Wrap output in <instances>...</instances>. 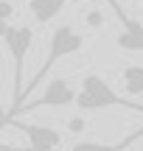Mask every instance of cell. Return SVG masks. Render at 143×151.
Returning <instances> with one entry per match:
<instances>
[{
	"label": "cell",
	"mask_w": 143,
	"mask_h": 151,
	"mask_svg": "<svg viewBox=\"0 0 143 151\" xmlns=\"http://www.w3.org/2000/svg\"><path fill=\"white\" fill-rule=\"evenodd\" d=\"M84 48V37L76 31L73 25H59L53 34H51V45H48V56H45V62H42V67H39L37 73L31 76V81H28L25 87H22V92H20V101L14 104L11 109H17L22 101H28V95H31L34 90H37V84H42V78L51 73V67L56 65L59 59H65V56H70V53H79V50ZM9 109V112H11Z\"/></svg>",
	"instance_id": "6da1fadb"
},
{
	"label": "cell",
	"mask_w": 143,
	"mask_h": 151,
	"mask_svg": "<svg viewBox=\"0 0 143 151\" xmlns=\"http://www.w3.org/2000/svg\"><path fill=\"white\" fill-rule=\"evenodd\" d=\"M76 104L82 112H98V109H126V112H140L143 115V104H135V101H126L124 95H118L110 84H107L101 76L90 73L82 78V90L76 92Z\"/></svg>",
	"instance_id": "7a4b0ae2"
},
{
	"label": "cell",
	"mask_w": 143,
	"mask_h": 151,
	"mask_svg": "<svg viewBox=\"0 0 143 151\" xmlns=\"http://www.w3.org/2000/svg\"><path fill=\"white\" fill-rule=\"evenodd\" d=\"M3 39H6V48H9L11 59H14L11 62L14 65V70H11V92H14L11 106H14L20 101V92H22V70H25V56H28V50L34 45V31L28 25H9Z\"/></svg>",
	"instance_id": "3957f363"
},
{
	"label": "cell",
	"mask_w": 143,
	"mask_h": 151,
	"mask_svg": "<svg viewBox=\"0 0 143 151\" xmlns=\"http://www.w3.org/2000/svg\"><path fill=\"white\" fill-rule=\"evenodd\" d=\"M73 101H76V87H73V81L70 78H53L48 87H45V92L39 98L25 101V104H20L17 109L6 112L3 120H0V126H6L9 120H14L20 112H34V109H42V106H70Z\"/></svg>",
	"instance_id": "277c9868"
},
{
	"label": "cell",
	"mask_w": 143,
	"mask_h": 151,
	"mask_svg": "<svg viewBox=\"0 0 143 151\" xmlns=\"http://www.w3.org/2000/svg\"><path fill=\"white\" fill-rule=\"evenodd\" d=\"M11 123V120H9ZM6 123V126H9ZM14 129H20L22 134L28 137V151H56L62 146V134L51 126H37V123H17L14 120Z\"/></svg>",
	"instance_id": "5b68a950"
},
{
	"label": "cell",
	"mask_w": 143,
	"mask_h": 151,
	"mask_svg": "<svg viewBox=\"0 0 143 151\" xmlns=\"http://www.w3.org/2000/svg\"><path fill=\"white\" fill-rule=\"evenodd\" d=\"M112 9H115V14L121 17V25L124 31L115 37V45L121 50H132V53H143V25L138 20H135L132 14H126V11L121 9V6L112 0Z\"/></svg>",
	"instance_id": "8992f818"
},
{
	"label": "cell",
	"mask_w": 143,
	"mask_h": 151,
	"mask_svg": "<svg viewBox=\"0 0 143 151\" xmlns=\"http://www.w3.org/2000/svg\"><path fill=\"white\" fill-rule=\"evenodd\" d=\"M143 137V126L138 132H132V134H126L124 140H118V143H95V140H79V143H73V148L70 151H126L129 146H132L135 140H140Z\"/></svg>",
	"instance_id": "52a82bcc"
},
{
	"label": "cell",
	"mask_w": 143,
	"mask_h": 151,
	"mask_svg": "<svg viewBox=\"0 0 143 151\" xmlns=\"http://www.w3.org/2000/svg\"><path fill=\"white\" fill-rule=\"evenodd\" d=\"M70 3V0H28V11H31V17L37 22H51L53 17H59V11L65 9V6Z\"/></svg>",
	"instance_id": "ba28073f"
},
{
	"label": "cell",
	"mask_w": 143,
	"mask_h": 151,
	"mask_svg": "<svg viewBox=\"0 0 143 151\" xmlns=\"http://www.w3.org/2000/svg\"><path fill=\"white\" fill-rule=\"evenodd\" d=\"M121 81H124V90H126L129 95H143V65L124 67Z\"/></svg>",
	"instance_id": "9c48e42d"
},
{
	"label": "cell",
	"mask_w": 143,
	"mask_h": 151,
	"mask_svg": "<svg viewBox=\"0 0 143 151\" xmlns=\"http://www.w3.org/2000/svg\"><path fill=\"white\" fill-rule=\"evenodd\" d=\"M67 129H70L73 134H82V132L87 129V123H84V118H70L67 120Z\"/></svg>",
	"instance_id": "30bf717a"
},
{
	"label": "cell",
	"mask_w": 143,
	"mask_h": 151,
	"mask_svg": "<svg viewBox=\"0 0 143 151\" xmlns=\"http://www.w3.org/2000/svg\"><path fill=\"white\" fill-rule=\"evenodd\" d=\"M9 17H14V6H11L9 0H0V20L9 22Z\"/></svg>",
	"instance_id": "8fae6325"
},
{
	"label": "cell",
	"mask_w": 143,
	"mask_h": 151,
	"mask_svg": "<svg viewBox=\"0 0 143 151\" xmlns=\"http://www.w3.org/2000/svg\"><path fill=\"white\" fill-rule=\"evenodd\" d=\"M101 22H104V14H101V11H90V14H87V25H93V28H98L101 25Z\"/></svg>",
	"instance_id": "7c38bea8"
},
{
	"label": "cell",
	"mask_w": 143,
	"mask_h": 151,
	"mask_svg": "<svg viewBox=\"0 0 143 151\" xmlns=\"http://www.w3.org/2000/svg\"><path fill=\"white\" fill-rule=\"evenodd\" d=\"M6 31H9V22H3V20H0V39H3V34Z\"/></svg>",
	"instance_id": "4fadbf2b"
},
{
	"label": "cell",
	"mask_w": 143,
	"mask_h": 151,
	"mask_svg": "<svg viewBox=\"0 0 143 151\" xmlns=\"http://www.w3.org/2000/svg\"><path fill=\"white\" fill-rule=\"evenodd\" d=\"M0 120H3V104H0Z\"/></svg>",
	"instance_id": "5bb4252c"
},
{
	"label": "cell",
	"mask_w": 143,
	"mask_h": 151,
	"mask_svg": "<svg viewBox=\"0 0 143 151\" xmlns=\"http://www.w3.org/2000/svg\"><path fill=\"white\" fill-rule=\"evenodd\" d=\"M0 151H11V148H6V146H0Z\"/></svg>",
	"instance_id": "9a60e30c"
},
{
	"label": "cell",
	"mask_w": 143,
	"mask_h": 151,
	"mask_svg": "<svg viewBox=\"0 0 143 151\" xmlns=\"http://www.w3.org/2000/svg\"><path fill=\"white\" fill-rule=\"evenodd\" d=\"M11 151H28V148H11Z\"/></svg>",
	"instance_id": "2e32d148"
},
{
	"label": "cell",
	"mask_w": 143,
	"mask_h": 151,
	"mask_svg": "<svg viewBox=\"0 0 143 151\" xmlns=\"http://www.w3.org/2000/svg\"><path fill=\"white\" fill-rule=\"evenodd\" d=\"M110 3H112V0H110Z\"/></svg>",
	"instance_id": "e0dca14e"
}]
</instances>
